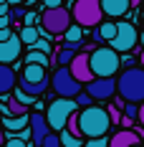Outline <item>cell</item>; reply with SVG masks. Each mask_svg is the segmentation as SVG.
Returning <instances> with one entry per match:
<instances>
[{"label":"cell","instance_id":"obj_40","mask_svg":"<svg viewBox=\"0 0 144 147\" xmlns=\"http://www.w3.org/2000/svg\"><path fill=\"white\" fill-rule=\"evenodd\" d=\"M131 3V8H139V3H142V0H129Z\"/></svg>","mask_w":144,"mask_h":147},{"label":"cell","instance_id":"obj_5","mask_svg":"<svg viewBox=\"0 0 144 147\" xmlns=\"http://www.w3.org/2000/svg\"><path fill=\"white\" fill-rule=\"evenodd\" d=\"M18 89H23L28 96H41L48 89V71L43 66L25 63V69H23L20 79H18Z\"/></svg>","mask_w":144,"mask_h":147},{"label":"cell","instance_id":"obj_34","mask_svg":"<svg viewBox=\"0 0 144 147\" xmlns=\"http://www.w3.org/2000/svg\"><path fill=\"white\" fill-rule=\"evenodd\" d=\"M46 10H53V8H63V0H43Z\"/></svg>","mask_w":144,"mask_h":147},{"label":"cell","instance_id":"obj_25","mask_svg":"<svg viewBox=\"0 0 144 147\" xmlns=\"http://www.w3.org/2000/svg\"><path fill=\"white\" fill-rule=\"evenodd\" d=\"M66 129L73 134V137H81V127H78V114H71L68 117V124H66Z\"/></svg>","mask_w":144,"mask_h":147},{"label":"cell","instance_id":"obj_32","mask_svg":"<svg viewBox=\"0 0 144 147\" xmlns=\"http://www.w3.org/2000/svg\"><path fill=\"white\" fill-rule=\"evenodd\" d=\"M86 147H109V140L106 137H96V140H88Z\"/></svg>","mask_w":144,"mask_h":147},{"label":"cell","instance_id":"obj_36","mask_svg":"<svg viewBox=\"0 0 144 147\" xmlns=\"http://www.w3.org/2000/svg\"><path fill=\"white\" fill-rule=\"evenodd\" d=\"M33 48H38V51H43V53H48V51H51V48H48V43H46V41H38V43L33 46Z\"/></svg>","mask_w":144,"mask_h":147},{"label":"cell","instance_id":"obj_39","mask_svg":"<svg viewBox=\"0 0 144 147\" xmlns=\"http://www.w3.org/2000/svg\"><path fill=\"white\" fill-rule=\"evenodd\" d=\"M139 122H142V127H144V104H139Z\"/></svg>","mask_w":144,"mask_h":147},{"label":"cell","instance_id":"obj_22","mask_svg":"<svg viewBox=\"0 0 144 147\" xmlns=\"http://www.w3.org/2000/svg\"><path fill=\"white\" fill-rule=\"evenodd\" d=\"M8 114H10V117H25V114H28V107L20 104L15 96H8Z\"/></svg>","mask_w":144,"mask_h":147},{"label":"cell","instance_id":"obj_2","mask_svg":"<svg viewBox=\"0 0 144 147\" xmlns=\"http://www.w3.org/2000/svg\"><path fill=\"white\" fill-rule=\"evenodd\" d=\"M78 127H81V137H88V140L106 137L109 127H111L109 112L101 109V107H86V109L78 114Z\"/></svg>","mask_w":144,"mask_h":147},{"label":"cell","instance_id":"obj_9","mask_svg":"<svg viewBox=\"0 0 144 147\" xmlns=\"http://www.w3.org/2000/svg\"><path fill=\"white\" fill-rule=\"evenodd\" d=\"M137 41H139V33L134 28V23L119 20L116 23V38L111 41V48H114L116 53H124V51H131L137 46Z\"/></svg>","mask_w":144,"mask_h":147},{"label":"cell","instance_id":"obj_7","mask_svg":"<svg viewBox=\"0 0 144 147\" xmlns=\"http://www.w3.org/2000/svg\"><path fill=\"white\" fill-rule=\"evenodd\" d=\"M76 99H53L48 104V112H46V119H48V127L51 132H63L66 124H68V117L76 114Z\"/></svg>","mask_w":144,"mask_h":147},{"label":"cell","instance_id":"obj_13","mask_svg":"<svg viewBox=\"0 0 144 147\" xmlns=\"http://www.w3.org/2000/svg\"><path fill=\"white\" fill-rule=\"evenodd\" d=\"M20 48H23L20 36H13L10 41L0 43V63H5V66L15 63V61H18V56H20Z\"/></svg>","mask_w":144,"mask_h":147},{"label":"cell","instance_id":"obj_17","mask_svg":"<svg viewBox=\"0 0 144 147\" xmlns=\"http://www.w3.org/2000/svg\"><path fill=\"white\" fill-rule=\"evenodd\" d=\"M116 38V23L114 20H109V23H101L99 28H94V41H109V43H111V41H114Z\"/></svg>","mask_w":144,"mask_h":147},{"label":"cell","instance_id":"obj_43","mask_svg":"<svg viewBox=\"0 0 144 147\" xmlns=\"http://www.w3.org/2000/svg\"><path fill=\"white\" fill-rule=\"evenodd\" d=\"M142 46H144V36H142Z\"/></svg>","mask_w":144,"mask_h":147},{"label":"cell","instance_id":"obj_21","mask_svg":"<svg viewBox=\"0 0 144 147\" xmlns=\"http://www.w3.org/2000/svg\"><path fill=\"white\" fill-rule=\"evenodd\" d=\"M25 63H35V66H43V69H48V53H43V51H38V48H30V53L25 56Z\"/></svg>","mask_w":144,"mask_h":147},{"label":"cell","instance_id":"obj_19","mask_svg":"<svg viewBox=\"0 0 144 147\" xmlns=\"http://www.w3.org/2000/svg\"><path fill=\"white\" fill-rule=\"evenodd\" d=\"M78 46H81V43H66V46H63V48L58 51V56H56L58 66H71V61L76 59V56H73V51H76Z\"/></svg>","mask_w":144,"mask_h":147},{"label":"cell","instance_id":"obj_31","mask_svg":"<svg viewBox=\"0 0 144 147\" xmlns=\"http://www.w3.org/2000/svg\"><path fill=\"white\" fill-rule=\"evenodd\" d=\"M91 102H94V99L88 96L86 91H81V94L76 96V104H78V107H84V109H86V107H91Z\"/></svg>","mask_w":144,"mask_h":147},{"label":"cell","instance_id":"obj_26","mask_svg":"<svg viewBox=\"0 0 144 147\" xmlns=\"http://www.w3.org/2000/svg\"><path fill=\"white\" fill-rule=\"evenodd\" d=\"M43 147H63V145H61V134H58V132H51L43 140Z\"/></svg>","mask_w":144,"mask_h":147},{"label":"cell","instance_id":"obj_1","mask_svg":"<svg viewBox=\"0 0 144 147\" xmlns=\"http://www.w3.org/2000/svg\"><path fill=\"white\" fill-rule=\"evenodd\" d=\"M116 94L127 104H144V69L129 66L116 79Z\"/></svg>","mask_w":144,"mask_h":147},{"label":"cell","instance_id":"obj_3","mask_svg":"<svg viewBox=\"0 0 144 147\" xmlns=\"http://www.w3.org/2000/svg\"><path fill=\"white\" fill-rule=\"evenodd\" d=\"M119 66H121V59L111 46H101L91 53V71L96 79H114Z\"/></svg>","mask_w":144,"mask_h":147},{"label":"cell","instance_id":"obj_38","mask_svg":"<svg viewBox=\"0 0 144 147\" xmlns=\"http://www.w3.org/2000/svg\"><path fill=\"white\" fill-rule=\"evenodd\" d=\"M121 124H124V129H131V124H134V119L124 117V119H121Z\"/></svg>","mask_w":144,"mask_h":147},{"label":"cell","instance_id":"obj_33","mask_svg":"<svg viewBox=\"0 0 144 147\" xmlns=\"http://www.w3.org/2000/svg\"><path fill=\"white\" fill-rule=\"evenodd\" d=\"M25 15H28V13H25L23 8H13V10H10V20H13V18H15V20H23Z\"/></svg>","mask_w":144,"mask_h":147},{"label":"cell","instance_id":"obj_10","mask_svg":"<svg viewBox=\"0 0 144 147\" xmlns=\"http://www.w3.org/2000/svg\"><path fill=\"white\" fill-rule=\"evenodd\" d=\"M68 71L73 74V79L78 84H91L94 81V71H91V53H76V59L71 61Z\"/></svg>","mask_w":144,"mask_h":147},{"label":"cell","instance_id":"obj_28","mask_svg":"<svg viewBox=\"0 0 144 147\" xmlns=\"http://www.w3.org/2000/svg\"><path fill=\"white\" fill-rule=\"evenodd\" d=\"M106 112H109V119H111V124H119V122L124 119V114L119 112V107H114V104H111V107H109Z\"/></svg>","mask_w":144,"mask_h":147},{"label":"cell","instance_id":"obj_15","mask_svg":"<svg viewBox=\"0 0 144 147\" xmlns=\"http://www.w3.org/2000/svg\"><path fill=\"white\" fill-rule=\"evenodd\" d=\"M134 145H139V134L134 129H121L109 140V147H134Z\"/></svg>","mask_w":144,"mask_h":147},{"label":"cell","instance_id":"obj_30","mask_svg":"<svg viewBox=\"0 0 144 147\" xmlns=\"http://www.w3.org/2000/svg\"><path fill=\"white\" fill-rule=\"evenodd\" d=\"M5 147H30L25 140H20L18 134H13V137H8V142H5Z\"/></svg>","mask_w":144,"mask_h":147},{"label":"cell","instance_id":"obj_16","mask_svg":"<svg viewBox=\"0 0 144 147\" xmlns=\"http://www.w3.org/2000/svg\"><path fill=\"white\" fill-rule=\"evenodd\" d=\"M15 81H18V76H15L13 66H5V63H0V94H8V91H13V89H15Z\"/></svg>","mask_w":144,"mask_h":147},{"label":"cell","instance_id":"obj_8","mask_svg":"<svg viewBox=\"0 0 144 147\" xmlns=\"http://www.w3.org/2000/svg\"><path fill=\"white\" fill-rule=\"evenodd\" d=\"M53 91L61 99H76L81 94V84L73 79L68 66H58L56 71H53Z\"/></svg>","mask_w":144,"mask_h":147},{"label":"cell","instance_id":"obj_20","mask_svg":"<svg viewBox=\"0 0 144 147\" xmlns=\"http://www.w3.org/2000/svg\"><path fill=\"white\" fill-rule=\"evenodd\" d=\"M20 41H23V43H28L30 48H33V46L41 41L38 28H35V26H23V30H20Z\"/></svg>","mask_w":144,"mask_h":147},{"label":"cell","instance_id":"obj_14","mask_svg":"<svg viewBox=\"0 0 144 147\" xmlns=\"http://www.w3.org/2000/svg\"><path fill=\"white\" fill-rule=\"evenodd\" d=\"M99 3H101L104 15H109V18H121V15L129 13V8H131L129 0H99Z\"/></svg>","mask_w":144,"mask_h":147},{"label":"cell","instance_id":"obj_12","mask_svg":"<svg viewBox=\"0 0 144 147\" xmlns=\"http://www.w3.org/2000/svg\"><path fill=\"white\" fill-rule=\"evenodd\" d=\"M51 134V127H48V119L46 114L41 112H33L30 114V140H33V145L35 147H43V140Z\"/></svg>","mask_w":144,"mask_h":147},{"label":"cell","instance_id":"obj_27","mask_svg":"<svg viewBox=\"0 0 144 147\" xmlns=\"http://www.w3.org/2000/svg\"><path fill=\"white\" fill-rule=\"evenodd\" d=\"M124 117L139 119V104H124Z\"/></svg>","mask_w":144,"mask_h":147},{"label":"cell","instance_id":"obj_6","mask_svg":"<svg viewBox=\"0 0 144 147\" xmlns=\"http://www.w3.org/2000/svg\"><path fill=\"white\" fill-rule=\"evenodd\" d=\"M71 10L66 8H53V10H43L41 13V28L43 36L56 38V36H66V30L71 28Z\"/></svg>","mask_w":144,"mask_h":147},{"label":"cell","instance_id":"obj_24","mask_svg":"<svg viewBox=\"0 0 144 147\" xmlns=\"http://www.w3.org/2000/svg\"><path fill=\"white\" fill-rule=\"evenodd\" d=\"M61 145L63 147H81V140L73 137L71 132H61Z\"/></svg>","mask_w":144,"mask_h":147},{"label":"cell","instance_id":"obj_11","mask_svg":"<svg viewBox=\"0 0 144 147\" xmlns=\"http://www.w3.org/2000/svg\"><path fill=\"white\" fill-rule=\"evenodd\" d=\"M86 94L91 99H111L116 94V79H94L91 84H86Z\"/></svg>","mask_w":144,"mask_h":147},{"label":"cell","instance_id":"obj_44","mask_svg":"<svg viewBox=\"0 0 144 147\" xmlns=\"http://www.w3.org/2000/svg\"><path fill=\"white\" fill-rule=\"evenodd\" d=\"M134 147H144V145H134Z\"/></svg>","mask_w":144,"mask_h":147},{"label":"cell","instance_id":"obj_23","mask_svg":"<svg viewBox=\"0 0 144 147\" xmlns=\"http://www.w3.org/2000/svg\"><path fill=\"white\" fill-rule=\"evenodd\" d=\"M63 38H66V43H81V41H84V28L76 26V23H71V28L66 30Z\"/></svg>","mask_w":144,"mask_h":147},{"label":"cell","instance_id":"obj_35","mask_svg":"<svg viewBox=\"0 0 144 147\" xmlns=\"http://www.w3.org/2000/svg\"><path fill=\"white\" fill-rule=\"evenodd\" d=\"M13 36H15V33H13L10 28H3V30H0V43H5V41H10Z\"/></svg>","mask_w":144,"mask_h":147},{"label":"cell","instance_id":"obj_37","mask_svg":"<svg viewBox=\"0 0 144 147\" xmlns=\"http://www.w3.org/2000/svg\"><path fill=\"white\" fill-rule=\"evenodd\" d=\"M33 20H35V13H28L23 18V26H33Z\"/></svg>","mask_w":144,"mask_h":147},{"label":"cell","instance_id":"obj_29","mask_svg":"<svg viewBox=\"0 0 144 147\" xmlns=\"http://www.w3.org/2000/svg\"><path fill=\"white\" fill-rule=\"evenodd\" d=\"M13 96H15V99H18L20 104H25V107H30V104H33V96H28L23 89H15V94H13Z\"/></svg>","mask_w":144,"mask_h":147},{"label":"cell","instance_id":"obj_41","mask_svg":"<svg viewBox=\"0 0 144 147\" xmlns=\"http://www.w3.org/2000/svg\"><path fill=\"white\" fill-rule=\"evenodd\" d=\"M139 61H142V69H144V51L139 53Z\"/></svg>","mask_w":144,"mask_h":147},{"label":"cell","instance_id":"obj_42","mask_svg":"<svg viewBox=\"0 0 144 147\" xmlns=\"http://www.w3.org/2000/svg\"><path fill=\"white\" fill-rule=\"evenodd\" d=\"M28 3H30V5H33V3H35V0H28Z\"/></svg>","mask_w":144,"mask_h":147},{"label":"cell","instance_id":"obj_18","mask_svg":"<svg viewBox=\"0 0 144 147\" xmlns=\"http://www.w3.org/2000/svg\"><path fill=\"white\" fill-rule=\"evenodd\" d=\"M3 127L8 132H23L25 127H30V114H25V117H5Z\"/></svg>","mask_w":144,"mask_h":147},{"label":"cell","instance_id":"obj_4","mask_svg":"<svg viewBox=\"0 0 144 147\" xmlns=\"http://www.w3.org/2000/svg\"><path fill=\"white\" fill-rule=\"evenodd\" d=\"M71 18L81 28H99L101 20H104L101 3L99 0H76L71 8Z\"/></svg>","mask_w":144,"mask_h":147}]
</instances>
